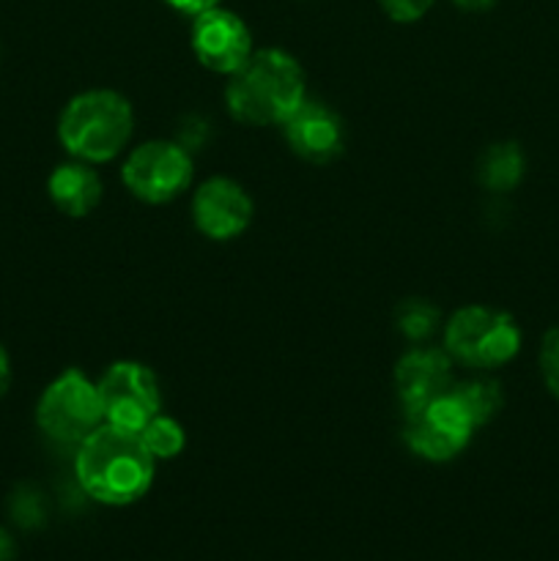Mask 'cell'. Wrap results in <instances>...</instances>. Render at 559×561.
Here are the masks:
<instances>
[{
  "mask_svg": "<svg viewBox=\"0 0 559 561\" xmlns=\"http://www.w3.org/2000/svg\"><path fill=\"white\" fill-rule=\"evenodd\" d=\"M157 458L148 453L140 433L115 425H99L80 442L75 471L82 491L110 507H126L148 493Z\"/></svg>",
  "mask_w": 559,
  "mask_h": 561,
  "instance_id": "cell-1",
  "label": "cell"
},
{
  "mask_svg": "<svg viewBox=\"0 0 559 561\" xmlns=\"http://www.w3.org/2000/svg\"><path fill=\"white\" fill-rule=\"evenodd\" d=\"M307 99L305 71L285 49H258L225 88L228 113L247 126H283Z\"/></svg>",
  "mask_w": 559,
  "mask_h": 561,
  "instance_id": "cell-2",
  "label": "cell"
},
{
  "mask_svg": "<svg viewBox=\"0 0 559 561\" xmlns=\"http://www.w3.org/2000/svg\"><path fill=\"white\" fill-rule=\"evenodd\" d=\"M132 129V104L121 93L104 88L77 93L58 121L60 142L80 162H107L118 157L129 142Z\"/></svg>",
  "mask_w": 559,
  "mask_h": 561,
  "instance_id": "cell-3",
  "label": "cell"
},
{
  "mask_svg": "<svg viewBox=\"0 0 559 561\" xmlns=\"http://www.w3.org/2000/svg\"><path fill=\"white\" fill-rule=\"evenodd\" d=\"M444 348L460 365L493 370L521 351V329L510 312L493 307H460L444 327Z\"/></svg>",
  "mask_w": 559,
  "mask_h": 561,
  "instance_id": "cell-4",
  "label": "cell"
},
{
  "mask_svg": "<svg viewBox=\"0 0 559 561\" xmlns=\"http://www.w3.org/2000/svg\"><path fill=\"white\" fill-rule=\"evenodd\" d=\"M36 422L44 436L55 442H82L99 425H104L102 398L96 383L82 376L77 367L60 373L42 392L36 405Z\"/></svg>",
  "mask_w": 559,
  "mask_h": 561,
  "instance_id": "cell-5",
  "label": "cell"
},
{
  "mask_svg": "<svg viewBox=\"0 0 559 561\" xmlns=\"http://www.w3.org/2000/svg\"><path fill=\"white\" fill-rule=\"evenodd\" d=\"M121 179L137 201L159 206L179 197L192 184V157L175 142H142L126 157Z\"/></svg>",
  "mask_w": 559,
  "mask_h": 561,
  "instance_id": "cell-6",
  "label": "cell"
},
{
  "mask_svg": "<svg viewBox=\"0 0 559 561\" xmlns=\"http://www.w3.org/2000/svg\"><path fill=\"white\" fill-rule=\"evenodd\" d=\"M475 431L477 427L471 425V420L449 392L420 405V409L406 411V444H409L411 453L420 455L422 460H431V463H447V460L458 458L469 447Z\"/></svg>",
  "mask_w": 559,
  "mask_h": 561,
  "instance_id": "cell-7",
  "label": "cell"
},
{
  "mask_svg": "<svg viewBox=\"0 0 559 561\" xmlns=\"http://www.w3.org/2000/svg\"><path fill=\"white\" fill-rule=\"evenodd\" d=\"M104 422L140 433L162 409L157 376L140 362H115L96 383Z\"/></svg>",
  "mask_w": 559,
  "mask_h": 561,
  "instance_id": "cell-8",
  "label": "cell"
},
{
  "mask_svg": "<svg viewBox=\"0 0 559 561\" xmlns=\"http://www.w3.org/2000/svg\"><path fill=\"white\" fill-rule=\"evenodd\" d=\"M192 49H195L197 60L206 69L228 77L236 75L250 60V55L255 53L252 49L250 27L244 25V20L236 16L233 11L219 9V5L195 16Z\"/></svg>",
  "mask_w": 559,
  "mask_h": 561,
  "instance_id": "cell-9",
  "label": "cell"
},
{
  "mask_svg": "<svg viewBox=\"0 0 559 561\" xmlns=\"http://www.w3.org/2000/svg\"><path fill=\"white\" fill-rule=\"evenodd\" d=\"M192 219L208 239L230 241L250 228L252 201L236 181L208 179L192 197Z\"/></svg>",
  "mask_w": 559,
  "mask_h": 561,
  "instance_id": "cell-10",
  "label": "cell"
},
{
  "mask_svg": "<svg viewBox=\"0 0 559 561\" xmlns=\"http://www.w3.org/2000/svg\"><path fill=\"white\" fill-rule=\"evenodd\" d=\"M290 151L310 164H329L345 151V126L332 107L305 102L283 124Z\"/></svg>",
  "mask_w": 559,
  "mask_h": 561,
  "instance_id": "cell-11",
  "label": "cell"
},
{
  "mask_svg": "<svg viewBox=\"0 0 559 561\" xmlns=\"http://www.w3.org/2000/svg\"><path fill=\"white\" fill-rule=\"evenodd\" d=\"M395 389L403 411L420 409L453 389V362L447 351L411 348L395 365Z\"/></svg>",
  "mask_w": 559,
  "mask_h": 561,
  "instance_id": "cell-12",
  "label": "cell"
},
{
  "mask_svg": "<svg viewBox=\"0 0 559 561\" xmlns=\"http://www.w3.org/2000/svg\"><path fill=\"white\" fill-rule=\"evenodd\" d=\"M49 201L66 217H88L102 201V179L82 162L60 164L47 181Z\"/></svg>",
  "mask_w": 559,
  "mask_h": 561,
  "instance_id": "cell-13",
  "label": "cell"
},
{
  "mask_svg": "<svg viewBox=\"0 0 559 561\" xmlns=\"http://www.w3.org/2000/svg\"><path fill=\"white\" fill-rule=\"evenodd\" d=\"M526 159L521 146L515 142H497L488 148L477 164V175L480 184L491 192H510L521 184L524 179Z\"/></svg>",
  "mask_w": 559,
  "mask_h": 561,
  "instance_id": "cell-14",
  "label": "cell"
},
{
  "mask_svg": "<svg viewBox=\"0 0 559 561\" xmlns=\"http://www.w3.org/2000/svg\"><path fill=\"white\" fill-rule=\"evenodd\" d=\"M449 394H453L455 403L464 409V414L469 416L475 427L488 425V422L499 414V409H502L504 403L502 387H499L497 381H488V378L453 383Z\"/></svg>",
  "mask_w": 559,
  "mask_h": 561,
  "instance_id": "cell-15",
  "label": "cell"
},
{
  "mask_svg": "<svg viewBox=\"0 0 559 561\" xmlns=\"http://www.w3.org/2000/svg\"><path fill=\"white\" fill-rule=\"evenodd\" d=\"M395 327L411 343H425L438 329V310L425 299H406L395 310Z\"/></svg>",
  "mask_w": 559,
  "mask_h": 561,
  "instance_id": "cell-16",
  "label": "cell"
},
{
  "mask_svg": "<svg viewBox=\"0 0 559 561\" xmlns=\"http://www.w3.org/2000/svg\"><path fill=\"white\" fill-rule=\"evenodd\" d=\"M140 438L148 447V453H151L157 460L175 458V455H181V449H184L186 444L184 427H181L175 420H170V416H162V414H157L146 427H142Z\"/></svg>",
  "mask_w": 559,
  "mask_h": 561,
  "instance_id": "cell-17",
  "label": "cell"
},
{
  "mask_svg": "<svg viewBox=\"0 0 559 561\" xmlns=\"http://www.w3.org/2000/svg\"><path fill=\"white\" fill-rule=\"evenodd\" d=\"M540 373L546 389L559 400V323L548 329L540 345Z\"/></svg>",
  "mask_w": 559,
  "mask_h": 561,
  "instance_id": "cell-18",
  "label": "cell"
},
{
  "mask_svg": "<svg viewBox=\"0 0 559 561\" xmlns=\"http://www.w3.org/2000/svg\"><path fill=\"white\" fill-rule=\"evenodd\" d=\"M384 14L395 22H417L420 16L427 14L433 0H378Z\"/></svg>",
  "mask_w": 559,
  "mask_h": 561,
  "instance_id": "cell-19",
  "label": "cell"
},
{
  "mask_svg": "<svg viewBox=\"0 0 559 561\" xmlns=\"http://www.w3.org/2000/svg\"><path fill=\"white\" fill-rule=\"evenodd\" d=\"M11 515L16 518V524L22 526H36L38 520L44 518L42 513V502H38V496H27V493H20V496L14 499V504H11Z\"/></svg>",
  "mask_w": 559,
  "mask_h": 561,
  "instance_id": "cell-20",
  "label": "cell"
},
{
  "mask_svg": "<svg viewBox=\"0 0 559 561\" xmlns=\"http://www.w3.org/2000/svg\"><path fill=\"white\" fill-rule=\"evenodd\" d=\"M164 3H168L170 9L181 11V14L197 16V14H203V11H208V9H214V5H219V0H164Z\"/></svg>",
  "mask_w": 559,
  "mask_h": 561,
  "instance_id": "cell-21",
  "label": "cell"
},
{
  "mask_svg": "<svg viewBox=\"0 0 559 561\" xmlns=\"http://www.w3.org/2000/svg\"><path fill=\"white\" fill-rule=\"evenodd\" d=\"M9 387H11V359L9 354H5L3 345H0V398L9 392Z\"/></svg>",
  "mask_w": 559,
  "mask_h": 561,
  "instance_id": "cell-22",
  "label": "cell"
},
{
  "mask_svg": "<svg viewBox=\"0 0 559 561\" xmlns=\"http://www.w3.org/2000/svg\"><path fill=\"white\" fill-rule=\"evenodd\" d=\"M455 5H460L464 11H488L497 0H453Z\"/></svg>",
  "mask_w": 559,
  "mask_h": 561,
  "instance_id": "cell-23",
  "label": "cell"
},
{
  "mask_svg": "<svg viewBox=\"0 0 559 561\" xmlns=\"http://www.w3.org/2000/svg\"><path fill=\"white\" fill-rule=\"evenodd\" d=\"M14 559V540L9 537V531L0 529V561Z\"/></svg>",
  "mask_w": 559,
  "mask_h": 561,
  "instance_id": "cell-24",
  "label": "cell"
}]
</instances>
